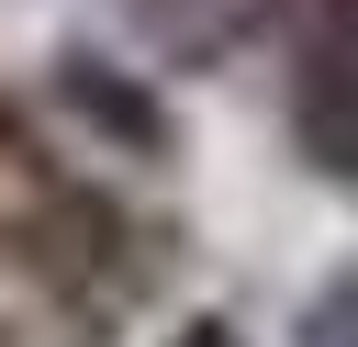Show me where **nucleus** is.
<instances>
[{
    "mask_svg": "<svg viewBox=\"0 0 358 347\" xmlns=\"http://www.w3.org/2000/svg\"><path fill=\"white\" fill-rule=\"evenodd\" d=\"M291 146L313 179L358 190V0H336L291 56Z\"/></svg>",
    "mask_w": 358,
    "mask_h": 347,
    "instance_id": "1",
    "label": "nucleus"
},
{
    "mask_svg": "<svg viewBox=\"0 0 358 347\" xmlns=\"http://www.w3.org/2000/svg\"><path fill=\"white\" fill-rule=\"evenodd\" d=\"M56 90H67V112H90L123 157H168V112H157V90H134L123 67H101V56H56Z\"/></svg>",
    "mask_w": 358,
    "mask_h": 347,
    "instance_id": "2",
    "label": "nucleus"
},
{
    "mask_svg": "<svg viewBox=\"0 0 358 347\" xmlns=\"http://www.w3.org/2000/svg\"><path fill=\"white\" fill-rule=\"evenodd\" d=\"M134 22H145V45L168 56V67H201V56H224L268 0H123Z\"/></svg>",
    "mask_w": 358,
    "mask_h": 347,
    "instance_id": "3",
    "label": "nucleus"
},
{
    "mask_svg": "<svg viewBox=\"0 0 358 347\" xmlns=\"http://www.w3.org/2000/svg\"><path fill=\"white\" fill-rule=\"evenodd\" d=\"M168 347H246V336H235V325H224V313H190V325H179V336H168Z\"/></svg>",
    "mask_w": 358,
    "mask_h": 347,
    "instance_id": "4",
    "label": "nucleus"
}]
</instances>
